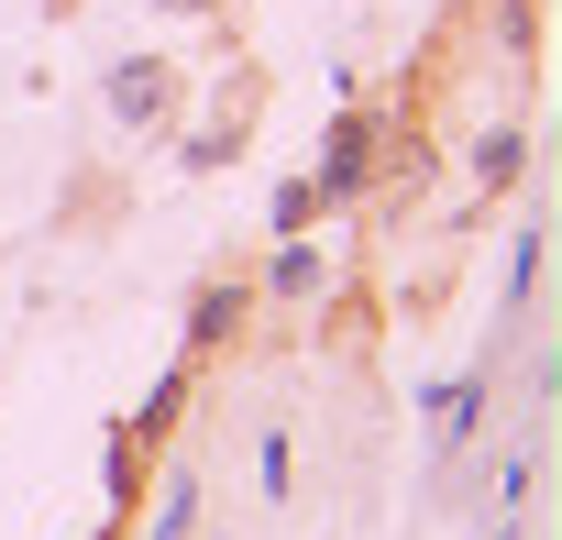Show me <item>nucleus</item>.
Returning <instances> with one entry per match:
<instances>
[{"mask_svg": "<svg viewBox=\"0 0 562 540\" xmlns=\"http://www.w3.org/2000/svg\"><path fill=\"white\" fill-rule=\"evenodd\" d=\"M364 177H375V122H342V133L321 144V177H310V188H331V199H353Z\"/></svg>", "mask_w": 562, "mask_h": 540, "instance_id": "1", "label": "nucleus"}, {"mask_svg": "<svg viewBox=\"0 0 562 540\" xmlns=\"http://www.w3.org/2000/svg\"><path fill=\"white\" fill-rule=\"evenodd\" d=\"M232 320H243V288H210V299L188 310V353H210V342H232Z\"/></svg>", "mask_w": 562, "mask_h": 540, "instance_id": "2", "label": "nucleus"}, {"mask_svg": "<svg viewBox=\"0 0 562 540\" xmlns=\"http://www.w3.org/2000/svg\"><path fill=\"white\" fill-rule=\"evenodd\" d=\"M111 100H122V122L166 111V67H111Z\"/></svg>", "mask_w": 562, "mask_h": 540, "instance_id": "3", "label": "nucleus"}, {"mask_svg": "<svg viewBox=\"0 0 562 540\" xmlns=\"http://www.w3.org/2000/svg\"><path fill=\"white\" fill-rule=\"evenodd\" d=\"M276 288L310 299V288H321V243H299V232H288V254H276Z\"/></svg>", "mask_w": 562, "mask_h": 540, "instance_id": "4", "label": "nucleus"}, {"mask_svg": "<svg viewBox=\"0 0 562 540\" xmlns=\"http://www.w3.org/2000/svg\"><path fill=\"white\" fill-rule=\"evenodd\" d=\"M188 529H199V485L177 474V485H166V507H155V540H188Z\"/></svg>", "mask_w": 562, "mask_h": 540, "instance_id": "5", "label": "nucleus"}, {"mask_svg": "<svg viewBox=\"0 0 562 540\" xmlns=\"http://www.w3.org/2000/svg\"><path fill=\"white\" fill-rule=\"evenodd\" d=\"M177 12H199V0H177Z\"/></svg>", "mask_w": 562, "mask_h": 540, "instance_id": "6", "label": "nucleus"}, {"mask_svg": "<svg viewBox=\"0 0 562 540\" xmlns=\"http://www.w3.org/2000/svg\"><path fill=\"white\" fill-rule=\"evenodd\" d=\"M100 540H111V529H100Z\"/></svg>", "mask_w": 562, "mask_h": 540, "instance_id": "7", "label": "nucleus"}]
</instances>
